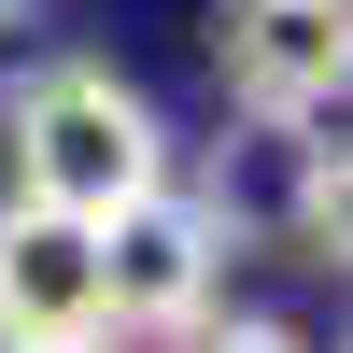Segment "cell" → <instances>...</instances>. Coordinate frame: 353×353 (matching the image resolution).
Returning a JSON list of instances; mask_svg holds the SVG:
<instances>
[{
  "instance_id": "cell-1",
  "label": "cell",
  "mask_w": 353,
  "mask_h": 353,
  "mask_svg": "<svg viewBox=\"0 0 353 353\" xmlns=\"http://www.w3.org/2000/svg\"><path fill=\"white\" fill-rule=\"evenodd\" d=\"M0 156H14V198L57 226H113L170 184V128L113 57H43L0 99Z\"/></svg>"
},
{
  "instance_id": "cell-2",
  "label": "cell",
  "mask_w": 353,
  "mask_h": 353,
  "mask_svg": "<svg viewBox=\"0 0 353 353\" xmlns=\"http://www.w3.org/2000/svg\"><path fill=\"white\" fill-rule=\"evenodd\" d=\"M212 269H226V212L156 184L141 212L99 226V339H198L212 325Z\"/></svg>"
},
{
  "instance_id": "cell-3",
  "label": "cell",
  "mask_w": 353,
  "mask_h": 353,
  "mask_svg": "<svg viewBox=\"0 0 353 353\" xmlns=\"http://www.w3.org/2000/svg\"><path fill=\"white\" fill-rule=\"evenodd\" d=\"M212 71L254 128H311L353 99V0H226Z\"/></svg>"
},
{
  "instance_id": "cell-4",
  "label": "cell",
  "mask_w": 353,
  "mask_h": 353,
  "mask_svg": "<svg viewBox=\"0 0 353 353\" xmlns=\"http://www.w3.org/2000/svg\"><path fill=\"white\" fill-rule=\"evenodd\" d=\"M14 339H99V226L0 198V353Z\"/></svg>"
},
{
  "instance_id": "cell-5",
  "label": "cell",
  "mask_w": 353,
  "mask_h": 353,
  "mask_svg": "<svg viewBox=\"0 0 353 353\" xmlns=\"http://www.w3.org/2000/svg\"><path fill=\"white\" fill-rule=\"evenodd\" d=\"M283 212H297V241L325 254V269H353V141H325V156L297 170V198H283Z\"/></svg>"
},
{
  "instance_id": "cell-6",
  "label": "cell",
  "mask_w": 353,
  "mask_h": 353,
  "mask_svg": "<svg viewBox=\"0 0 353 353\" xmlns=\"http://www.w3.org/2000/svg\"><path fill=\"white\" fill-rule=\"evenodd\" d=\"M184 353H311L297 325H269V311H226V325H198Z\"/></svg>"
},
{
  "instance_id": "cell-7",
  "label": "cell",
  "mask_w": 353,
  "mask_h": 353,
  "mask_svg": "<svg viewBox=\"0 0 353 353\" xmlns=\"http://www.w3.org/2000/svg\"><path fill=\"white\" fill-rule=\"evenodd\" d=\"M14 353H113V339H14Z\"/></svg>"
},
{
  "instance_id": "cell-8",
  "label": "cell",
  "mask_w": 353,
  "mask_h": 353,
  "mask_svg": "<svg viewBox=\"0 0 353 353\" xmlns=\"http://www.w3.org/2000/svg\"><path fill=\"white\" fill-rule=\"evenodd\" d=\"M0 28H14V0H0Z\"/></svg>"
}]
</instances>
